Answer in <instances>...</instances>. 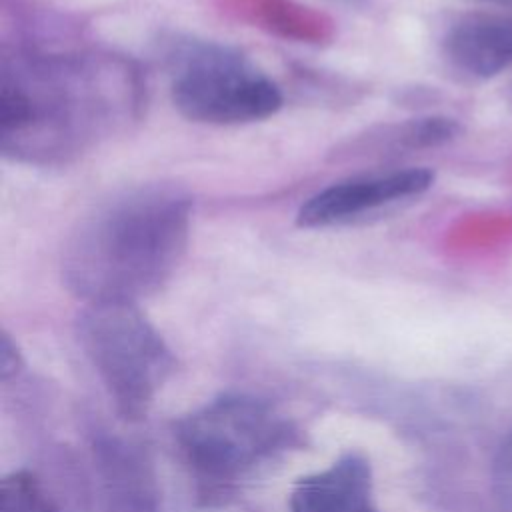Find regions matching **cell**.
<instances>
[{"mask_svg":"<svg viewBox=\"0 0 512 512\" xmlns=\"http://www.w3.org/2000/svg\"><path fill=\"white\" fill-rule=\"evenodd\" d=\"M132 72L100 56L16 52L0 64V150L28 164L76 158L136 106Z\"/></svg>","mask_w":512,"mask_h":512,"instance_id":"1","label":"cell"},{"mask_svg":"<svg viewBox=\"0 0 512 512\" xmlns=\"http://www.w3.org/2000/svg\"><path fill=\"white\" fill-rule=\"evenodd\" d=\"M192 200L176 186L124 190L86 214L66 240L62 278L88 302H134L176 272L190 238Z\"/></svg>","mask_w":512,"mask_h":512,"instance_id":"2","label":"cell"},{"mask_svg":"<svg viewBox=\"0 0 512 512\" xmlns=\"http://www.w3.org/2000/svg\"><path fill=\"white\" fill-rule=\"evenodd\" d=\"M174 440L206 484H232L258 464L298 446L300 434L276 408L250 394H220L174 422Z\"/></svg>","mask_w":512,"mask_h":512,"instance_id":"3","label":"cell"},{"mask_svg":"<svg viewBox=\"0 0 512 512\" xmlns=\"http://www.w3.org/2000/svg\"><path fill=\"white\" fill-rule=\"evenodd\" d=\"M76 334L120 416L142 418L176 368L160 332L134 302H88Z\"/></svg>","mask_w":512,"mask_h":512,"instance_id":"4","label":"cell"},{"mask_svg":"<svg viewBox=\"0 0 512 512\" xmlns=\"http://www.w3.org/2000/svg\"><path fill=\"white\" fill-rule=\"evenodd\" d=\"M170 94L182 116L218 126L264 120L282 106V92L266 74L212 44H192L174 56Z\"/></svg>","mask_w":512,"mask_h":512,"instance_id":"5","label":"cell"},{"mask_svg":"<svg viewBox=\"0 0 512 512\" xmlns=\"http://www.w3.org/2000/svg\"><path fill=\"white\" fill-rule=\"evenodd\" d=\"M434 182L428 168H406L386 174H370L334 182L310 196L298 210L302 228H326L350 222L380 206L418 196Z\"/></svg>","mask_w":512,"mask_h":512,"instance_id":"6","label":"cell"},{"mask_svg":"<svg viewBox=\"0 0 512 512\" xmlns=\"http://www.w3.org/2000/svg\"><path fill=\"white\" fill-rule=\"evenodd\" d=\"M288 506L290 512H380L368 458L346 452L328 468L302 476L292 486Z\"/></svg>","mask_w":512,"mask_h":512,"instance_id":"7","label":"cell"},{"mask_svg":"<svg viewBox=\"0 0 512 512\" xmlns=\"http://www.w3.org/2000/svg\"><path fill=\"white\" fill-rule=\"evenodd\" d=\"M442 48L456 70L492 78L512 66V14H468L448 28Z\"/></svg>","mask_w":512,"mask_h":512,"instance_id":"8","label":"cell"},{"mask_svg":"<svg viewBox=\"0 0 512 512\" xmlns=\"http://www.w3.org/2000/svg\"><path fill=\"white\" fill-rule=\"evenodd\" d=\"M0 512H58V508L32 472L14 470L0 482Z\"/></svg>","mask_w":512,"mask_h":512,"instance_id":"9","label":"cell"},{"mask_svg":"<svg viewBox=\"0 0 512 512\" xmlns=\"http://www.w3.org/2000/svg\"><path fill=\"white\" fill-rule=\"evenodd\" d=\"M460 124L448 116H428L408 122L400 134L398 142L406 148H430L454 140L460 134Z\"/></svg>","mask_w":512,"mask_h":512,"instance_id":"10","label":"cell"},{"mask_svg":"<svg viewBox=\"0 0 512 512\" xmlns=\"http://www.w3.org/2000/svg\"><path fill=\"white\" fill-rule=\"evenodd\" d=\"M490 500L496 512H512V434L500 442L488 472Z\"/></svg>","mask_w":512,"mask_h":512,"instance_id":"11","label":"cell"},{"mask_svg":"<svg viewBox=\"0 0 512 512\" xmlns=\"http://www.w3.org/2000/svg\"><path fill=\"white\" fill-rule=\"evenodd\" d=\"M22 368V356L18 346L12 342V338L2 332L0 338V378L8 380L12 376H16Z\"/></svg>","mask_w":512,"mask_h":512,"instance_id":"12","label":"cell"},{"mask_svg":"<svg viewBox=\"0 0 512 512\" xmlns=\"http://www.w3.org/2000/svg\"><path fill=\"white\" fill-rule=\"evenodd\" d=\"M476 2H484V4H496V6L512 8V0H476Z\"/></svg>","mask_w":512,"mask_h":512,"instance_id":"13","label":"cell"}]
</instances>
